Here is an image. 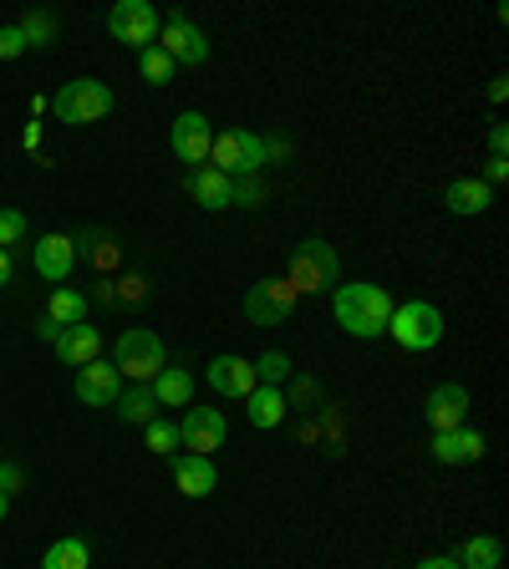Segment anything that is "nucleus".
<instances>
[{
  "mask_svg": "<svg viewBox=\"0 0 509 569\" xmlns=\"http://www.w3.org/2000/svg\"><path fill=\"white\" fill-rule=\"evenodd\" d=\"M174 489L184 493V499H209V493L219 489V468L209 463V458L184 452V458H174Z\"/></svg>",
  "mask_w": 509,
  "mask_h": 569,
  "instance_id": "a211bd4d",
  "label": "nucleus"
},
{
  "mask_svg": "<svg viewBox=\"0 0 509 569\" xmlns=\"http://www.w3.org/2000/svg\"><path fill=\"white\" fill-rule=\"evenodd\" d=\"M52 112H56V122H67V128H87V122H102V118L112 112L108 81H93V77L67 81V87L52 97Z\"/></svg>",
  "mask_w": 509,
  "mask_h": 569,
  "instance_id": "7ed1b4c3",
  "label": "nucleus"
},
{
  "mask_svg": "<svg viewBox=\"0 0 509 569\" xmlns=\"http://www.w3.org/2000/svg\"><path fill=\"white\" fill-rule=\"evenodd\" d=\"M36 336H41V341H46V346H56V336H62V326H56L52 316H41V320H36Z\"/></svg>",
  "mask_w": 509,
  "mask_h": 569,
  "instance_id": "ea45409f",
  "label": "nucleus"
},
{
  "mask_svg": "<svg viewBox=\"0 0 509 569\" xmlns=\"http://www.w3.org/2000/svg\"><path fill=\"white\" fill-rule=\"evenodd\" d=\"M418 569H458V559L454 555H433V559H423Z\"/></svg>",
  "mask_w": 509,
  "mask_h": 569,
  "instance_id": "a19ab883",
  "label": "nucleus"
},
{
  "mask_svg": "<svg viewBox=\"0 0 509 569\" xmlns=\"http://www.w3.org/2000/svg\"><path fill=\"white\" fill-rule=\"evenodd\" d=\"M72 392H77L87 407H112L118 402V392H122V376H118V366L112 361H87V366H77V376H72Z\"/></svg>",
  "mask_w": 509,
  "mask_h": 569,
  "instance_id": "9b49d317",
  "label": "nucleus"
},
{
  "mask_svg": "<svg viewBox=\"0 0 509 569\" xmlns=\"http://www.w3.org/2000/svg\"><path fill=\"white\" fill-rule=\"evenodd\" d=\"M159 11L148 6V0H118L108 15V31L112 41H122V46H133V52H148L153 41H159Z\"/></svg>",
  "mask_w": 509,
  "mask_h": 569,
  "instance_id": "6e6552de",
  "label": "nucleus"
},
{
  "mask_svg": "<svg viewBox=\"0 0 509 569\" xmlns=\"http://www.w3.org/2000/svg\"><path fill=\"white\" fill-rule=\"evenodd\" d=\"M148 295V280L143 275H122L112 280V305H138Z\"/></svg>",
  "mask_w": 509,
  "mask_h": 569,
  "instance_id": "473e14b6",
  "label": "nucleus"
},
{
  "mask_svg": "<svg viewBox=\"0 0 509 569\" xmlns=\"http://www.w3.org/2000/svg\"><path fill=\"white\" fill-rule=\"evenodd\" d=\"M72 244H77V260H87V265L102 270V275L118 270V239L102 234V229H87V234H77Z\"/></svg>",
  "mask_w": 509,
  "mask_h": 569,
  "instance_id": "b1692460",
  "label": "nucleus"
},
{
  "mask_svg": "<svg viewBox=\"0 0 509 569\" xmlns=\"http://www.w3.org/2000/svg\"><path fill=\"white\" fill-rule=\"evenodd\" d=\"M148 386H153V402H159V407H188V402H194V376H188L184 366H163Z\"/></svg>",
  "mask_w": 509,
  "mask_h": 569,
  "instance_id": "4be33fe9",
  "label": "nucleus"
},
{
  "mask_svg": "<svg viewBox=\"0 0 509 569\" xmlns=\"http://www.w3.org/2000/svg\"><path fill=\"white\" fill-rule=\"evenodd\" d=\"M21 36H26V46H52V41H56V21H52V15H41V11H31L26 21H21Z\"/></svg>",
  "mask_w": 509,
  "mask_h": 569,
  "instance_id": "7c9ffc66",
  "label": "nucleus"
},
{
  "mask_svg": "<svg viewBox=\"0 0 509 569\" xmlns=\"http://www.w3.org/2000/svg\"><path fill=\"white\" fill-rule=\"evenodd\" d=\"M21 52H26V36H21V26H0V62H15Z\"/></svg>",
  "mask_w": 509,
  "mask_h": 569,
  "instance_id": "72a5a7b5",
  "label": "nucleus"
},
{
  "mask_svg": "<svg viewBox=\"0 0 509 569\" xmlns=\"http://www.w3.org/2000/svg\"><path fill=\"white\" fill-rule=\"evenodd\" d=\"M143 433H148V448L159 452V458H169V452L178 448V423H163V417H153Z\"/></svg>",
  "mask_w": 509,
  "mask_h": 569,
  "instance_id": "c756f323",
  "label": "nucleus"
},
{
  "mask_svg": "<svg viewBox=\"0 0 509 569\" xmlns=\"http://www.w3.org/2000/svg\"><path fill=\"white\" fill-rule=\"evenodd\" d=\"M433 458L443 468H469L484 458V433L474 427H454V433H433Z\"/></svg>",
  "mask_w": 509,
  "mask_h": 569,
  "instance_id": "dca6fc26",
  "label": "nucleus"
},
{
  "mask_svg": "<svg viewBox=\"0 0 509 569\" xmlns=\"http://www.w3.org/2000/svg\"><path fill=\"white\" fill-rule=\"evenodd\" d=\"M169 143H174L178 163H209V147H215V128H209V118L204 112H184V118L174 122V133H169Z\"/></svg>",
  "mask_w": 509,
  "mask_h": 569,
  "instance_id": "ddd939ff",
  "label": "nucleus"
},
{
  "mask_svg": "<svg viewBox=\"0 0 509 569\" xmlns=\"http://www.w3.org/2000/svg\"><path fill=\"white\" fill-rule=\"evenodd\" d=\"M505 178H509V158H489V163H484V184H489V188L505 184Z\"/></svg>",
  "mask_w": 509,
  "mask_h": 569,
  "instance_id": "4c0bfd02",
  "label": "nucleus"
},
{
  "mask_svg": "<svg viewBox=\"0 0 509 569\" xmlns=\"http://www.w3.org/2000/svg\"><path fill=\"white\" fill-rule=\"evenodd\" d=\"M505 153H509V128L495 122V128H489V158H505Z\"/></svg>",
  "mask_w": 509,
  "mask_h": 569,
  "instance_id": "e433bc0d",
  "label": "nucleus"
},
{
  "mask_svg": "<svg viewBox=\"0 0 509 569\" xmlns=\"http://www.w3.org/2000/svg\"><path fill=\"white\" fill-rule=\"evenodd\" d=\"M254 376H260V386H281L291 376V357L285 351H266V357L254 361Z\"/></svg>",
  "mask_w": 509,
  "mask_h": 569,
  "instance_id": "c85d7f7f",
  "label": "nucleus"
},
{
  "mask_svg": "<svg viewBox=\"0 0 509 569\" xmlns=\"http://www.w3.org/2000/svg\"><path fill=\"white\" fill-rule=\"evenodd\" d=\"M112 407H118V423H128V427H148V423H153V417H159V402H153V386H143V382L122 386Z\"/></svg>",
  "mask_w": 509,
  "mask_h": 569,
  "instance_id": "412c9836",
  "label": "nucleus"
},
{
  "mask_svg": "<svg viewBox=\"0 0 509 569\" xmlns=\"http://www.w3.org/2000/svg\"><path fill=\"white\" fill-rule=\"evenodd\" d=\"M209 386H215L219 397L245 402L254 386H260V376H254V361H245V357H215V361H209Z\"/></svg>",
  "mask_w": 509,
  "mask_h": 569,
  "instance_id": "2eb2a0df",
  "label": "nucleus"
},
{
  "mask_svg": "<svg viewBox=\"0 0 509 569\" xmlns=\"http://www.w3.org/2000/svg\"><path fill=\"white\" fill-rule=\"evenodd\" d=\"M285 285L295 295H322V291H336L342 285V260L326 239H306V244H295L291 260H285Z\"/></svg>",
  "mask_w": 509,
  "mask_h": 569,
  "instance_id": "f03ea898",
  "label": "nucleus"
},
{
  "mask_svg": "<svg viewBox=\"0 0 509 569\" xmlns=\"http://www.w3.org/2000/svg\"><path fill=\"white\" fill-rule=\"evenodd\" d=\"M209 163H215L225 178H254L266 168V138L254 133H219L209 147Z\"/></svg>",
  "mask_w": 509,
  "mask_h": 569,
  "instance_id": "423d86ee",
  "label": "nucleus"
},
{
  "mask_svg": "<svg viewBox=\"0 0 509 569\" xmlns=\"http://www.w3.org/2000/svg\"><path fill=\"white\" fill-rule=\"evenodd\" d=\"M225 433H229V423L219 407H188L184 423H178V442H184L194 458H209L215 448H225Z\"/></svg>",
  "mask_w": 509,
  "mask_h": 569,
  "instance_id": "9d476101",
  "label": "nucleus"
},
{
  "mask_svg": "<svg viewBox=\"0 0 509 569\" xmlns=\"http://www.w3.org/2000/svg\"><path fill=\"white\" fill-rule=\"evenodd\" d=\"M458 569H499V559H505V544L489 539V534H479V539L458 544Z\"/></svg>",
  "mask_w": 509,
  "mask_h": 569,
  "instance_id": "a878e982",
  "label": "nucleus"
},
{
  "mask_svg": "<svg viewBox=\"0 0 509 569\" xmlns=\"http://www.w3.org/2000/svg\"><path fill=\"white\" fill-rule=\"evenodd\" d=\"M138 72H143V81H153V87H169L178 67L159 52V46H148V52H138Z\"/></svg>",
  "mask_w": 509,
  "mask_h": 569,
  "instance_id": "cd10ccee",
  "label": "nucleus"
},
{
  "mask_svg": "<svg viewBox=\"0 0 509 569\" xmlns=\"http://www.w3.org/2000/svg\"><path fill=\"white\" fill-rule=\"evenodd\" d=\"M388 336L402 346V351H433V346L443 341V310L438 305H429V300L392 305Z\"/></svg>",
  "mask_w": 509,
  "mask_h": 569,
  "instance_id": "20e7f679",
  "label": "nucleus"
},
{
  "mask_svg": "<svg viewBox=\"0 0 509 569\" xmlns=\"http://www.w3.org/2000/svg\"><path fill=\"white\" fill-rule=\"evenodd\" d=\"M443 204H448L454 214H484L489 204H495V188L484 184V178H454L448 194H443Z\"/></svg>",
  "mask_w": 509,
  "mask_h": 569,
  "instance_id": "5701e85b",
  "label": "nucleus"
},
{
  "mask_svg": "<svg viewBox=\"0 0 509 569\" xmlns=\"http://www.w3.org/2000/svg\"><path fill=\"white\" fill-rule=\"evenodd\" d=\"M332 316L347 336L372 341V336H388L392 295L382 285H372V280H351V285H336L332 291Z\"/></svg>",
  "mask_w": 509,
  "mask_h": 569,
  "instance_id": "f257e3e1",
  "label": "nucleus"
},
{
  "mask_svg": "<svg viewBox=\"0 0 509 569\" xmlns=\"http://www.w3.org/2000/svg\"><path fill=\"white\" fill-rule=\"evenodd\" d=\"M174 67H204L209 62V41H204V31L188 21V15H169L159 26V41H153Z\"/></svg>",
  "mask_w": 509,
  "mask_h": 569,
  "instance_id": "1a4fd4ad",
  "label": "nucleus"
},
{
  "mask_svg": "<svg viewBox=\"0 0 509 569\" xmlns=\"http://www.w3.org/2000/svg\"><path fill=\"white\" fill-rule=\"evenodd\" d=\"M11 285V250H0V291Z\"/></svg>",
  "mask_w": 509,
  "mask_h": 569,
  "instance_id": "37998d69",
  "label": "nucleus"
},
{
  "mask_svg": "<svg viewBox=\"0 0 509 569\" xmlns=\"http://www.w3.org/2000/svg\"><path fill=\"white\" fill-rule=\"evenodd\" d=\"M423 417H429L433 433H454V427H464V417H469V392L458 382L433 386L429 402H423Z\"/></svg>",
  "mask_w": 509,
  "mask_h": 569,
  "instance_id": "4468645a",
  "label": "nucleus"
},
{
  "mask_svg": "<svg viewBox=\"0 0 509 569\" xmlns=\"http://www.w3.org/2000/svg\"><path fill=\"white\" fill-rule=\"evenodd\" d=\"M26 239V214L21 209H0V250H11Z\"/></svg>",
  "mask_w": 509,
  "mask_h": 569,
  "instance_id": "2f4dec72",
  "label": "nucleus"
},
{
  "mask_svg": "<svg viewBox=\"0 0 509 569\" xmlns=\"http://www.w3.org/2000/svg\"><path fill=\"white\" fill-rule=\"evenodd\" d=\"M21 147H26V153H41V122H36V118L26 122V133H21Z\"/></svg>",
  "mask_w": 509,
  "mask_h": 569,
  "instance_id": "58836bf2",
  "label": "nucleus"
},
{
  "mask_svg": "<svg viewBox=\"0 0 509 569\" xmlns=\"http://www.w3.org/2000/svg\"><path fill=\"white\" fill-rule=\"evenodd\" d=\"M260 199H266V188L254 184V178H235V204H240V209H254Z\"/></svg>",
  "mask_w": 509,
  "mask_h": 569,
  "instance_id": "f704fd0d",
  "label": "nucleus"
},
{
  "mask_svg": "<svg viewBox=\"0 0 509 569\" xmlns=\"http://www.w3.org/2000/svg\"><path fill=\"white\" fill-rule=\"evenodd\" d=\"M21 489H26V473H21L15 463H0V493H6V499H15Z\"/></svg>",
  "mask_w": 509,
  "mask_h": 569,
  "instance_id": "c9c22d12",
  "label": "nucleus"
},
{
  "mask_svg": "<svg viewBox=\"0 0 509 569\" xmlns=\"http://www.w3.org/2000/svg\"><path fill=\"white\" fill-rule=\"evenodd\" d=\"M31 265H36L41 280H52V285L72 280V265H77V244H72V234H41L36 244H31Z\"/></svg>",
  "mask_w": 509,
  "mask_h": 569,
  "instance_id": "f8f14e48",
  "label": "nucleus"
},
{
  "mask_svg": "<svg viewBox=\"0 0 509 569\" xmlns=\"http://www.w3.org/2000/svg\"><path fill=\"white\" fill-rule=\"evenodd\" d=\"M93 565V549H87V539H56L52 549H46V559H41V569H87Z\"/></svg>",
  "mask_w": 509,
  "mask_h": 569,
  "instance_id": "bb28decb",
  "label": "nucleus"
},
{
  "mask_svg": "<svg viewBox=\"0 0 509 569\" xmlns=\"http://www.w3.org/2000/svg\"><path fill=\"white\" fill-rule=\"evenodd\" d=\"M6 514H11V499H6V493H0V518H6Z\"/></svg>",
  "mask_w": 509,
  "mask_h": 569,
  "instance_id": "c03bdc74",
  "label": "nucleus"
},
{
  "mask_svg": "<svg viewBox=\"0 0 509 569\" xmlns=\"http://www.w3.org/2000/svg\"><path fill=\"white\" fill-rule=\"evenodd\" d=\"M295 300L301 295L285 285V275H270L245 291V316H250V326H285L295 316Z\"/></svg>",
  "mask_w": 509,
  "mask_h": 569,
  "instance_id": "0eeeda50",
  "label": "nucleus"
},
{
  "mask_svg": "<svg viewBox=\"0 0 509 569\" xmlns=\"http://www.w3.org/2000/svg\"><path fill=\"white\" fill-rule=\"evenodd\" d=\"M46 316H52L62 331H67V326H82V320H87V295L72 291V285H56L52 300H46Z\"/></svg>",
  "mask_w": 509,
  "mask_h": 569,
  "instance_id": "393cba45",
  "label": "nucleus"
},
{
  "mask_svg": "<svg viewBox=\"0 0 509 569\" xmlns=\"http://www.w3.org/2000/svg\"><path fill=\"white\" fill-rule=\"evenodd\" d=\"M56 357L67 361V366H87V361H97L102 357V331L97 326H67V331L56 336Z\"/></svg>",
  "mask_w": 509,
  "mask_h": 569,
  "instance_id": "6ab92c4d",
  "label": "nucleus"
},
{
  "mask_svg": "<svg viewBox=\"0 0 509 569\" xmlns=\"http://www.w3.org/2000/svg\"><path fill=\"white\" fill-rule=\"evenodd\" d=\"M505 97H509V77H495L489 81V102H505Z\"/></svg>",
  "mask_w": 509,
  "mask_h": 569,
  "instance_id": "79ce46f5",
  "label": "nucleus"
},
{
  "mask_svg": "<svg viewBox=\"0 0 509 569\" xmlns=\"http://www.w3.org/2000/svg\"><path fill=\"white\" fill-rule=\"evenodd\" d=\"M112 361H118V376H128V382H153L163 366H169V351H163V341L153 331H143V326H133V331L118 336V351H112Z\"/></svg>",
  "mask_w": 509,
  "mask_h": 569,
  "instance_id": "39448f33",
  "label": "nucleus"
},
{
  "mask_svg": "<svg viewBox=\"0 0 509 569\" xmlns=\"http://www.w3.org/2000/svg\"><path fill=\"white\" fill-rule=\"evenodd\" d=\"M245 412H250V427L270 433V427L285 423V412H291V397H285L281 386H254L250 397H245Z\"/></svg>",
  "mask_w": 509,
  "mask_h": 569,
  "instance_id": "aec40b11",
  "label": "nucleus"
},
{
  "mask_svg": "<svg viewBox=\"0 0 509 569\" xmlns=\"http://www.w3.org/2000/svg\"><path fill=\"white\" fill-rule=\"evenodd\" d=\"M184 188L194 194V204H204V209H229V204H235V178H225L215 163H199V168H188Z\"/></svg>",
  "mask_w": 509,
  "mask_h": 569,
  "instance_id": "f3484780",
  "label": "nucleus"
}]
</instances>
